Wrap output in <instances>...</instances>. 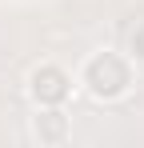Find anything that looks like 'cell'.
I'll return each mask as SVG.
<instances>
[{"label": "cell", "mask_w": 144, "mask_h": 148, "mask_svg": "<svg viewBox=\"0 0 144 148\" xmlns=\"http://www.w3.org/2000/svg\"><path fill=\"white\" fill-rule=\"evenodd\" d=\"M136 60L124 48H96L76 68V88L96 104H120L136 88Z\"/></svg>", "instance_id": "cell-1"}, {"label": "cell", "mask_w": 144, "mask_h": 148, "mask_svg": "<svg viewBox=\"0 0 144 148\" xmlns=\"http://www.w3.org/2000/svg\"><path fill=\"white\" fill-rule=\"evenodd\" d=\"M76 92V72H68L56 60H40L24 76V96L32 100V108H64Z\"/></svg>", "instance_id": "cell-2"}, {"label": "cell", "mask_w": 144, "mask_h": 148, "mask_svg": "<svg viewBox=\"0 0 144 148\" xmlns=\"http://www.w3.org/2000/svg\"><path fill=\"white\" fill-rule=\"evenodd\" d=\"M28 136H32V144H40V148H64L72 140L68 104L64 108H36L28 116Z\"/></svg>", "instance_id": "cell-3"}, {"label": "cell", "mask_w": 144, "mask_h": 148, "mask_svg": "<svg viewBox=\"0 0 144 148\" xmlns=\"http://www.w3.org/2000/svg\"><path fill=\"white\" fill-rule=\"evenodd\" d=\"M124 52H128L136 64H144V20H136V24L128 28V44H124Z\"/></svg>", "instance_id": "cell-4"}]
</instances>
